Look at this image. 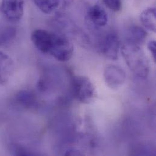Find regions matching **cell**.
<instances>
[{"label": "cell", "mask_w": 156, "mask_h": 156, "mask_svg": "<svg viewBox=\"0 0 156 156\" xmlns=\"http://www.w3.org/2000/svg\"><path fill=\"white\" fill-rule=\"evenodd\" d=\"M121 50L122 56L131 71L139 78H147L150 73V64L140 46L126 41Z\"/></svg>", "instance_id": "1"}, {"label": "cell", "mask_w": 156, "mask_h": 156, "mask_svg": "<svg viewBox=\"0 0 156 156\" xmlns=\"http://www.w3.org/2000/svg\"><path fill=\"white\" fill-rule=\"evenodd\" d=\"M72 89L75 98L82 103H90L95 98V87L90 80L86 77H74L72 81Z\"/></svg>", "instance_id": "2"}, {"label": "cell", "mask_w": 156, "mask_h": 156, "mask_svg": "<svg viewBox=\"0 0 156 156\" xmlns=\"http://www.w3.org/2000/svg\"><path fill=\"white\" fill-rule=\"evenodd\" d=\"M73 52L74 46L66 37L54 34L52 46L49 52V54L57 60L65 62L71 58Z\"/></svg>", "instance_id": "3"}, {"label": "cell", "mask_w": 156, "mask_h": 156, "mask_svg": "<svg viewBox=\"0 0 156 156\" xmlns=\"http://www.w3.org/2000/svg\"><path fill=\"white\" fill-rule=\"evenodd\" d=\"M24 0H1L0 12L8 21L16 22L20 21L24 14Z\"/></svg>", "instance_id": "4"}, {"label": "cell", "mask_w": 156, "mask_h": 156, "mask_svg": "<svg viewBox=\"0 0 156 156\" xmlns=\"http://www.w3.org/2000/svg\"><path fill=\"white\" fill-rule=\"evenodd\" d=\"M120 42L117 34L115 32L108 33L102 39L100 49L101 54L111 60H116L118 58Z\"/></svg>", "instance_id": "5"}, {"label": "cell", "mask_w": 156, "mask_h": 156, "mask_svg": "<svg viewBox=\"0 0 156 156\" xmlns=\"http://www.w3.org/2000/svg\"><path fill=\"white\" fill-rule=\"evenodd\" d=\"M53 35V33L38 29L32 32L31 40L38 51L43 54H49L52 43Z\"/></svg>", "instance_id": "6"}, {"label": "cell", "mask_w": 156, "mask_h": 156, "mask_svg": "<svg viewBox=\"0 0 156 156\" xmlns=\"http://www.w3.org/2000/svg\"><path fill=\"white\" fill-rule=\"evenodd\" d=\"M105 81L109 87L116 89L121 86L126 80V74L123 69L115 65H108L104 71Z\"/></svg>", "instance_id": "7"}, {"label": "cell", "mask_w": 156, "mask_h": 156, "mask_svg": "<svg viewBox=\"0 0 156 156\" xmlns=\"http://www.w3.org/2000/svg\"><path fill=\"white\" fill-rule=\"evenodd\" d=\"M14 63L12 58L0 51V85H5L12 76Z\"/></svg>", "instance_id": "8"}, {"label": "cell", "mask_w": 156, "mask_h": 156, "mask_svg": "<svg viewBox=\"0 0 156 156\" xmlns=\"http://www.w3.org/2000/svg\"><path fill=\"white\" fill-rule=\"evenodd\" d=\"M87 16L90 22L98 27L105 26L108 23V14L104 9L99 5L90 7L87 10Z\"/></svg>", "instance_id": "9"}, {"label": "cell", "mask_w": 156, "mask_h": 156, "mask_svg": "<svg viewBox=\"0 0 156 156\" xmlns=\"http://www.w3.org/2000/svg\"><path fill=\"white\" fill-rule=\"evenodd\" d=\"M147 35V32L144 29L137 26H133L127 31L126 42L140 46L145 43Z\"/></svg>", "instance_id": "10"}, {"label": "cell", "mask_w": 156, "mask_h": 156, "mask_svg": "<svg viewBox=\"0 0 156 156\" xmlns=\"http://www.w3.org/2000/svg\"><path fill=\"white\" fill-rule=\"evenodd\" d=\"M14 101L18 105L25 108H34L37 104L35 95L28 90L19 91L14 97Z\"/></svg>", "instance_id": "11"}, {"label": "cell", "mask_w": 156, "mask_h": 156, "mask_svg": "<svg viewBox=\"0 0 156 156\" xmlns=\"http://www.w3.org/2000/svg\"><path fill=\"white\" fill-rule=\"evenodd\" d=\"M140 20L142 25L149 30L156 32V10L155 7H150L145 9L140 15Z\"/></svg>", "instance_id": "12"}, {"label": "cell", "mask_w": 156, "mask_h": 156, "mask_svg": "<svg viewBox=\"0 0 156 156\" xmlns=\"http://www.w3.org/2000/svg\"><path fill=\"white\" fill-rule=\"evenodd\" d=\"M36 6L44 13L51 14L60 5L61 0H34Z\"/></svg>", "instance_id": "13"}, {"label": "cell", "mask_w": 156, "mask_h": 156, "mask_svg": "<svg viewBox=\"0 0 156 156\" xmlns=\"http://www.w3.org/2000/svg\"><path fill=\"white\" fill-rule=\"evenodd\" d=\"M16 35V31L14 28L7 27L0 32V45L9 43L13 40Z\"/></svg>", "instance_id": "14"}, {"label": "cell", "mask_w": 156, "mask_h": 156, "mask_svg": "<svg viewBox=\"0 0 156 156\" xmlns=\"http://www.w3.org/2000/svg\"><path fill=\"white\" fill-rule=\"evenodd\" d=\"M103 4L110 10L114 12H119L122 7V0H102Z\"/></svg>", "instance_id": "15"}, {"label": "cell", "mask_w": 156, "mask_h": 156, "mask_svg": "<svg viewBox=\"0 0 156 156\" xmlns=\"http://www.w3.org/2000/svg\"><path fill=\"white\" fill-rule=\"evenodd\" d=\"M11 150L13 155L15 156H29V155H32L30 153H29L26 150L25 148L23 147L13 144L11 147Z\"/></svg>", "instance_id": "16"}, {"label": "cell", "mask_w": 156, "mask_h": 156, "mask_svg": "<svg viewBox=\"0 0 156 156\" xmlns=\"http://www.w3.org/2000/svg\"><path fill=\"white\" fill-rule=\"evenodd\" d=\"M148 48L153 58L156 62V43L154 40H151L148 44Z\"/></svg>", "instance_id": "17"}, {"label": "cell", "mask_w": 156, "mask_h": 156, "mask_svg": "<svg viewBox=\"0 0 156 156\" xmlns=\"http://www.w3.org/2000/svg\"><path fill=\"white\" fill-rule=\"evenodd\" d=\"M81 154H82L81 153H80L77 150H68L65 153L66 156H80Z\"/></svg>", "instance_id": "18"}]
</instances>
